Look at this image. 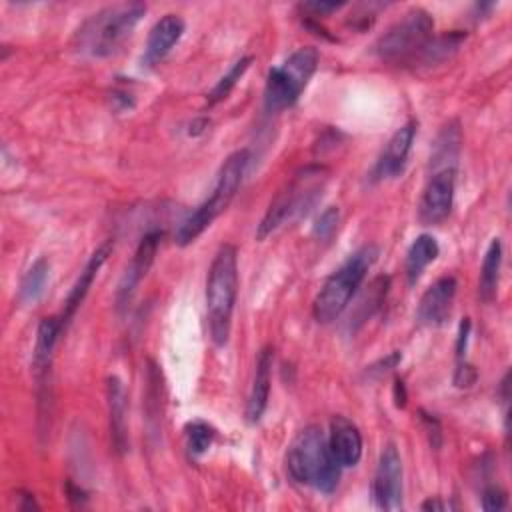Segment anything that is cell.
I'll return each mask as SVG.
<instances>
[{
    "instance_id": "5b68a950",
    "label": "cell",
    "mask_w": 512,
    "mask_h": 512,
    "mask_svg": "<svg viewBox=\"0 0 512 512\" xmlns=\"http://www.w3.org/2000/svg\"><path fill=\"white\" fill-rule=\"evenodd\" d=\"M378 258V248L374 244H366L358 248L352 256H348L322 284L314 302L312 316L320 324H330L338 320V316L350 306L360 284L364 282L368 270Z\"/></svg>"
},
{
    "instance_id": "6da1fadb",
    "label": "cell",
    "mask_w": 512,
    "mask_h": 512,
    "mask_svg": "<svg viewBox=\"0 0 512 512\" xmlns=\"http://www.w3.org/2000/svg\"><path fill=\"white\" fill-rule=\"evenodd\" d=\"M286 472L302 486H310L322 494L336 490L342 466L336 462L328 436L318 424L302 428L288 446Z\"/></svg>"
},
{
    "instance_id": "cb8c5ba5",
    "label": "cell",
    "mask_w": 512,
    "mask_h": 512,
    "mask_svg": "<svg viewBox=\"0 0 512 512\" xmlns=\"http://www.w3.org/2000/svg\"><path fill=\"white\" fill-rule=\"evenodd\" d=\"M48 272H50V264L46 258H38L22 276L20 280V288H18V298L22 304H34L46 286L48 280Z\"/></svg>"
},
{
    "instance_id": "9c48e42d",
    "label": "cell",
    "mask_w": 512,
    "mask_h": 512,
    "mask_svg": "<svg viewBox=\"0 0 512 512\" xmlns=\"http://www.w3.org/2000/svg\"><path fill=\"white\" fill-rule=\"evenodd\" d=\"M62 330L64 326L60 316L42 318L36 330V342L32 352V374L36 382V408H38L40 424L42 422L48 424L50 412H52V356Z\"/></svg>"
},
{
    "instance_id": "30bf717a",
    "label": "cell",
    "mask_w": 512,
    "mask_h": 512,
    "mask_svg": "<svg viewBox=\"0 0 512 512\" xmlns=\"http://www.w3.org/2000/svg\"><path fill=\"white\" fill-rule=\"evenodd\" d=\"M402 458L394 442H386L380 450L372 478V500L380 510L402 508Z\"/></svg>"
},
{
    "instance_id": "7a4b0ae2",
    "label": "cell",
    "mask_w": 512,
    "mask_h": 512,
    "mask_svg": "<svg viewBox=\"0 0 512 512\" xmlns=\"http://www.w3.org/2000/svg\"><path fill=\"white\" fill-rule=\"evenodd\" d=\"M236 296L238 250L234 244H222L212 258L206 278V318L210 338L216 346H224L230 338Z\"/></svg>"
},
{
    "instance_id": "277c9868",
    "label": "cell",
    "mask_w": 512,
    "mask_h": 512,
    "mask_svg": "<svg viewBox=\"0 0 512 512\" xmlns=\"http://www.w3.org/2000/svg\"><path fill=\"white\" fill-rule=\"evenodd\" d=\"M248 162H250V150H246V148L232 152L222 162V166L216 174L212 194L200 206H196V210H192L176 228L174 242L178 246L192 244L230 206V202L234 200V196L242 184Z\"/></svg>"
},
{
    "instance_id": "f1b7e54d",
    "label": "cell",
    "mask_w": 512,
    "mask_h": 512,
    "mask_svg": "<svg viewBox=\"0 0 512 512\" xmlns=\"http://www.w3.org/2000/svg\"><path fill=\"white\" fill-rule=\"evenodd\" d=\"M300 8L304 12H312V16H326V14L336 12L338 8H342V4H336V2H306Z\"/></svg>"
},
{
    "instance_id": "d4e9b609",
    "label": "cell",
    "mask_w": 512,
    "mask_h": 512,
    "mask_svg": "<svg viewBox=\"0 0 512 512\" xmlns=\"http://www.w3.org/2000/svg\"><path fill=\"white\" fill-rule=\"evenodd\" d=\"M214 436H216V430L210 424L202 420L188 422L184 426V440H186V450L190 458H200L202 454H206L214 442Z\"/></svg>"
},
{
    "instance_id": "4316f807",
    "label": "cell",
    "mask_w": 512,
    "mask_h": 512,
    "mask_svg": "<svg viewBox=\"0 0 512 512\" xmlns=\"http://www.w3.org/2000/svg\"><path fill=\"white\" fill-rule=\"evenodd\" d=\"M338 218H340V212H338L336 206L326 208V210L320 214V218L316 220V224H314V234H316L320 240L330 238V236L334 234L336 226H338Z\"/></svg>"
},
{
    "instance_id": "d6986e66",
    "label": "cell",
    "mask_w": 512,
    "mask_h": 512,
    "mask_svg": "<svg viewBox=\"0 0 512 512\" xmlns=\"http://www.w3.org/2000/svg\"><path fill=\"white\" fill-rule=\"evenodd\" d=\"M106 400H108V420H110V438L114 450L124 454L128 448V430H126V392L118 376H108L106 380Z\"/></svg>"
},
{
    "instance_id": "e0dca14e",
    "label": "cell",
    "mask_w": 512,
    "mask_h": 512,
    "mask_svg": "<svg viewBox=\"0 0 512 512\" xmlns=\"http://www.w3.org/2000/svg\"><path fill=\"white\" fill-rule=\"evenodd\" d=\"M328 446L342 468H352L362 458V434L354 422L344 416L330 420Z\"/></svg>"
},
{
    "instance_id": "7c38bea8",
    "label": "cell",
    "mask_w": 512,
    "mask_h": 512,
    "mask_svg": "<svg viewBox=\"0 0 512 512\" xmlns=\"http://www.w3.org/2000/svg\"><path fill=\"white\" fill-rule=\"evenodd\" d=\"M160 238H162V234L158 230H152V232L144 234L142 240L138 242V248H136L134 256L130 258V262L118 282V288H116V310L118 312H124L128 308V304L132 302L142 278L146 276V272L150 270V266L154 262Z\"/></svg>"
},
{
    "instance_id": "8992f818",
    "label": "cell",
    "mask_w": 512,
    "mask_h": 512,
    "mask_svg": "<svg viewBox=\"0 0 512 512\" xmlns=\"http://www.w3.org/2000/svg\"><path fill=\"white\" fill-rule=\"evenodd\" d=\"M326 180H328V168L322 164H308L300 168L296 174H292L286 186L274 196V200L266 208L258 224L256 238L264 240L286 222L308 212L310 206L322 194Z\"/></svg>"
},
{
    "instance_id": "8fae6325",
    "label": "cell",
    "mask_w": 512,
    "mask_h": 512,
    "mask_svg": "<svg viewBox=\"0 0 512 512\" xmlns=\"http://www.w3.org/2000/svg\"><path fill=\"white\" fill-rule=\"evenodd\" d=\"M454 190H456V168H440L426 182L420 202H418V218L422 224L434 226L448 218L454 206Z\"/></svg>"
},
{
    "instance_id": "52a82bcc",
    "label": "cell",
    "mask_w": 512,
    "mask_h": 512,
    "mask_svg": "<svg viewBox=\"0 0 512 512\" xmlns=\"http://www.w3.org/2000/svg\"><path fill=\"white\" fill-rule=\"evenodd\" d=\"M320 54L314 46H300L282 64L268 70L264 86L266 112H282L294 106L318 68Z\"/></svg>"
},
{
    "instance_id": "2e32d148",
    "label": "cell",
    "mask_w": 512,
    "mask_h": 512,
    "mask_svg": "<svg viewBox=\"0 0 512 512\" xmlns=\"http://www.w3.org/2000/svg\"><path fill=\"white\" fill-rule=\"evenodd\" d=\"M272 360H274L272 348L264 346L258 352L252 386H250V394H248V400H246L244 416H246L248 424H258L260 418L264 416L266 406H268L270 384H272Z\"/></svg>"
},
{
    "instance_id": "5bb4252c",
    "label": "cell",
    "mask_w": 512,
    "mask_h": 512,
    "mask_svg": "<svg viewBox=\"0 0 512 512\" xmlns=\"http://www.w3.org/2000/svg\"><path fill=\"white\" fill-rule=\"evenodd\" d=\"M456 290H458V282L454 276H440L436 282H432V286L426 288V292L418 302V308H416L418 322L430 328L442 326L452 312Z\"/></svg>"
},
{
    "instance_id": "4fadbf2b",
    "label": "cell",
    "mask_w": 512,
    "mask_h": 512,
    "mask_svg": "<svg viewBox=\"0 0 512 512\" xmlns=\"http://www.w3.org/2000/svg\"><path fill=\"white\" fill-rule=\"evenodd\" d=\"M416 138V122H406L404 126H400L390 140L386 142V146L382 148L374 168H372V178L374 180H388V178H396L404 172L412 144Z\"/></svg>"
},
{
    "instance_id": "ac0fdd59",
    "label": "cell",
    "mask_w": 512,
    "mask_h": 512,
    "mask_svg": "<svg viewBox=\"0 0 512 512\" xmlns=\"http://www.w3.org/2000/svg\"><path fill=\"white\" fill-rule=\"evenodd\" d=\"M112 246H114L112 240H106L104 244H100V246L92 252V256L88 258V262H86V266L82 268L80 276L76 278L74 286L70 288V292H68V296H66V300H64L62 314H60V320H62V326H64V328H66V324L72 320V316L76 314V310L80 308V304L84 302V298H86V294H88V290H90V286H92V282H94V278H96L100 266L106 262L108 254L112 252Z\"/></svg>"
},
{
    "instance_id": "3957f363",
    "label": "cell",
    "mask_w": 512,
    "mask_h": 512,
    "mask_svg": "<svg viewBox=\"0 0 512 512\" xmlns=\"http://www.w3.org/2000/svg\"><path fill=\"white\" fill-rule=\"evenodd\" d=\"M144 14L146 4L142 2H122L98 10L80 26L78 50L92 58L112 56L132 36Z\"/></svg>"
},
{
    "instance_id": "9a60e30c",
    "label": "cell",
    "mask_w": 512,
    "mask_h": 512,
    "mask_svg": "<svg viewBox=\"0 0 512 512\" xmlns=\"http://www.w3.org/2000/svg\"><path fill=\"white\" fill-rule=\"evenodd\" d=\"M184 28L186 24L178 14H164L160 20H156L148 32L142 62L146 66L160 64L170 54V50L178 44V40L184 34Z\"/></svg>"
},
{
    "instance_id": "ba28073f",
    "label": "cell",
    "mask_w": 512,
    "mask_h": 512,
    "mask_svg": "<svg viewBox=\"0 0 512 512\" xmlns=\"http://www.w3.org/2000/svg\"><path fill=\"white\" fill-rule=\"evenodd\" d=\"M434 20L424 8H410L374 44V52L384 62H416L428 40L434 36Z\"/></svg>"
},
{
    "instance_id": "44dd1931",
    "label": "cell",
    "mask_w": 512,
    "mask_h": 512,
    "mask_svg": "<svg viewBox=\"0 0 512 512\" xmlns=\"http://www.w3.org/2000/svg\"><path fill=\"white\" fill-rule=\"evenodd\" d=\"M500 268H502V242H500V238H492V242L484 254L482 268H480V280H478V294L484 302H490L496 296Z\"/></svg>"
},
{
    "instance_id": "603a6c76",
    "label": "cell",
    "mask_w": 512,
    "mask_h": 512,
    "mask_svg": "<svg viewBox=\"0 0 512 512\" xmlns=\"http://www.w3.org/2000/svg\"><path fill=\"white\" fill-rule=\"evenodd\" d=\"M388 286H390V278L388 276H376L366 292L360 296L358 306L354 308V316H350V326H360L364 324L384 302L386 294H388Z\"/></svg>"
},
{
    "instance_id": "83f0119b",
    "label": "cell",
    "mask_w": 512,
    "mask_h": 512,
    "mask_svg": "<svg viewBox=\"0 0 512 512\" xmlns=\"http://www.w3.org/2000/svg\"><path fill=\"white\" fill-rule=\"evenodd\" d=\"M508 506V498H506V492L500 490L498 486H488L484 492H482V508L488 510V512H498V510H504Z\"/></svg>"
},
{
    "instance_id": "f546056e",
    "label": "cell",
    "mask_w": 512,
    "mask_h": 512,
    "mask_svg": "<svg viewBox=\"0 0 512 512\" xmlns=\"http://www.w3.org/2000/svg\"><path fill=\"white\" fill-rule=\"evenodd\" d=\"M448 508V504L446 502H442V500H438V498H428L424 504H422V510H446Z\"/></svg>"
},
{
    "instance_id": "7402d4cb",
    "label": "cell",
    "mask_w": 512,
    "mask_h": 512,
    "mask_svg": "<svg viewBox=\"0 0 512 512\" xmlns=\"http://www.w3.org/2000/svg\"><path fill=\"white\" fill-rule=\"evenodd\" d=\"M464 38H466V34L460 32V30H452V32L442 34V36H432L428 40V44L424 46V50L418 54L416 62L426 64V66L440 64V62L448 60L460 48Z\"/></svg>"
},
{
    "instance_id": "484cf974",
    "label": "cell",
    "mask_w": 512,
    "mask_h": 512,
    "mask_svg": "<svg viewBox=\"0 0 512 512\" xmlns=\"http://www.w3.org/2000/svg\"><path fill=\"white\" fill-rule=\"evenodd\" d=\"M252 56H244V58H240L238 62H234L232 64V68L214 84V88L208 92V96H206V102H208V106H216L218 102H222L230 92H232V88L238 84V80L246 74V70L250 68V64H252Z\"/></svg>"
},
{
    "instance_id": "ffe728a7",
    "label": "cell",
    "mask_w": 512,
    "mask_h": 512,
    "mask_svg": "<svg viewBox=\"0 0 512 512\" xmlns=\"http://www.w3.org/2000/svg\"><path fill=\"white\" fill-rule=\"evenodd\" d=\"M440 246L432 234H420L406 252V276L408 282L414 284L422 272L438 258Z\"/></svg>"
}]
</instances>
